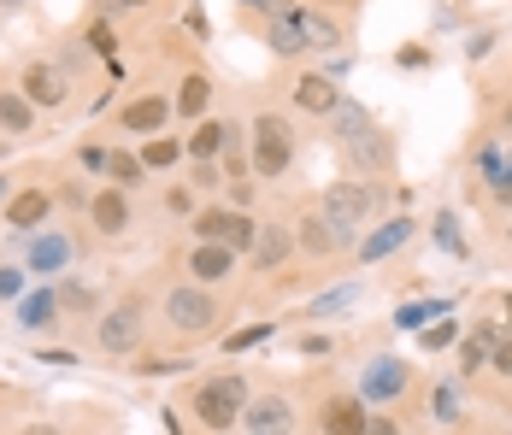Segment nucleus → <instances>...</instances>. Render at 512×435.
<instances>
[{
	"instance_id": "6ab92c4d",
	"label": "nucleus",
	"mask_w": 512,
	"mask_h": 435,
	"mask_svg": "<svg viewBox=\"0 0 512 435\" xmlns=\"http://www.w3.org/2000/svg\"><path fill=\"white\" fill-rule=\"evenodd\" d=\"M271 48L277 53H307V30H301V12H289V6H277V18H271Z\"/></svg>"
},
{
	"instance_id": "9b49d317",
	"label": "nucleus",
	"mask_w": 512,
	"mask_h": 435,
	"mask_svg": "<svg viewBox=\"0 0 512 435\" xmlns=\"http://www.w3.org/2000/svg\"><path fill=\"white\" fill-rule=\"evenodd\" d=\"M48 218H53V194L48 189H24V194L6 200V224H12V230H42Z\"/></svg>"
},
{
	"instance_id": "a19ab883",
	"label": "nucleus",
	"mask_w": 512,
	"mask_h": 435,
	"mask_svg": "<svg viewBox=\"0 0 512 435\" xmlns=\"http://www.w3.org/2000/svg\"><path fill=\"white\" fill-rule=\"evenodd\" d=\"M77 159H83V171H95V177H101V171H106V159H112V153H106V147H95V142H89V147H83V153H77Z\"/></svg>"
},
{
	"instance_id": "1a4fd4ad",
	"label": "nucleus",
	"mask_w": 512,
	"mask_h": 435,
	"mask_svg": "<svg viewBox=\"0 0 512 435\" xmlns=\"http://www.w3.org/2000/svg\"><path fill=\"white\" fill-rule=\"evenodd\" d=\"M289 424H295V406L283 394H265V400L242 406V430H254V435H277V430H289Z\"/></svg>"
},
{
	"instance_id": "864d4df0",
	"label": "nucleus",
	"mask_w": 512,
	"mask_h": 435,
	"mask_svg": "<svg viewBox=\"0 0 512 435\" xmlns=\"http://www.w3.org/2000/svg\"><path fill=\"white\" fill-rule=\"evenodd\" d=\"M0 6H24V0H0Z\"/></svg>"
},
{
	"instance_id": "de8ad7c7",
	"label": "nucleus",
	"mask_w": 512,
	"mask_h": 435,
	"mask_svg": "<svg viewBox=\"0 0 512 435\" xmlns=\"http://www.w3.org/2000/svg\"><path fill=\"white\" fill-rule=\"evenodd\" d=\"M301 353H312V359H318V353H330V336H307V341H301Z\"/></svg>"
},
{
	"instance_id": "79ce46f5",
	"label": "nucleus",
	"mask_w": 512,
	"mask_h": 435,
	"mask_svg": "<svg viewBox=\"0 0 512 435\" xmlns=\"http://www.w3.org/2000/svg\"><path fill=\"white\" fill-rule=\"evenodd\" d=\"M265 336H271V330H265V324H254V330H242V336H230L224 347H230V353H242V347H254V341H265Z\"/></svg>"
},
{
	"instance_id": "ddd939ff",
	"label": "nucleus",
	"mask_w": 512,
	"mask_h": 435,
	"mask_svg": "<svg viewBox=\"0 0 512 435\" xmlns=\"http://www.w3.org/2000/svg\"><path fill=\"white\" fill-rule=\"evenodd\" d=\"M189 271H195V283H224V277L236 271V253L224 242H201L189 253Z\"/></svg>"
},
{
	"instance_id": "473e14b6",
	"label": "nucleus",
	"mask_w": 512,
	"mask_h": 435,
	"mask_svg": "<svg viewBox=\"0 0 512 435\" xmlns=\"http://www.w3.org/2000/svg\"><path fill=\"white\" fill-rule=\"evenodd\" d=\"M218 147H224V124H201V130L189 136V153H195V159H218Z\"/></svg>"
},
{
	"instance_id": "3c124183",
	"label": "nucleus",
	"mask_w": 512,
	"mask_h": 435,
	"mask_svg": "<svg viewBox=\"0 0 512 435\" xmlns=\"http://www.w3.org/2000/svg\"><path fill=\"white\" fill-rule=\"evenodd\" d=\"M324 6H354V0H324Z\"/></svg>"
},
{
	"instance_id": "2eb2a0df",
	"label": "nucleus",
	"mask_w": 512,
	"mask_h": 435,
	"mask_svg": "<svg viewBox=\"0 0 512 435\" xmlns=\"http://www.w3.org/2000/svg\"><path fill=\"white\" fill-rule=\"evenodd\" d=\"M165 118H171V106H165L159 95H136L130 106H124V118H118V124H124V130H136V136H154V130H165Z\"/></svg>"
},
{
	"instance_id": "bb28decb",
	"label": "nucleus",
	"mask_w": 512,
	"mask_h": 435,
	"mask_svg": "<svg viewBox=\"0 0 512 435\" xmlns=\"http://www.w3.org/2000/svg\"><path fill=\"white\" fill-rule=\"evenodd\" d=\"M218 159H224V177H248V153H242V130H236V124H224Z\"/></svg>"
},
{
	"instance_id": "393cba45",
	"label": "nucleus",
	"mask_w": 512,
	"mask_h": 435,
	"mask_svg": "<svg viewBox=\"0 0 512 435\" xmlns=\"http://www.w3.org/2000/svg\"><path fill=\"white\" fill-rule=\"evenodd\" d=\"M183 159V142H171V136H148V147H142V171H171Z\"/></svg>"
},
{
	"instance_id": "5701e85b",
	"label": "nucleus",
	"mask_w": 512,
	"mask_h": 435,
	"mask_svg": "<svg viewBox=\"0 0 512 435\" xmlns=\"http://www.w3.org/2000/svg\"><path fill=\"white\" fill-rule=\"evenodd\" d=\"M206 100H212V83H206L201 71H189V77H183V89H177V112H183V118H201Z\"/></svg>"
},
{
	"instance_id": "603ef678",
	"label": "nucleus",
	"mask_w": 512,
	"mask_h": 435,
	"mask_svg": "<svg viewBox=\"0 0 512 435\" xmlns=\"http://www.w3.org/2000/svg\"><path fill=\"white\" fill-rule=\"evenodd\" d=\"M501 306H507V318H512V294H507V300H501Z\"/></svg>"
},
{
	"instance_id": "2f4dec72",
	"label": "nucleus",
	"mask_w": 512,
	"mask_h": 435,
	"mask_svg": "<svg viewBox=\"0 0 512 435\" xmlns=\"http://www.w3.org/2000/svg\"><path fill=\"white\" fill-rule=\"evenodd\" d=\"M436 312H448V300H424V306L412 300V306L395 312V324H401V330H424V318H436Z\"/></svg>"
},
{
	"instance_id": "412c9836",
	"label": "nucleus",
	"mask_w": 512,
	"mask_h": 435,
	"mask_svg": "<svg viewBox=\"0 0 512 435\" xmlns=\"http://www.w3.org/2000/svg\"><path fill=\"white\" fill-rule=\"evenodd\" d=\"M65 259H71V242L65 236H36L30 242V271H42V277L65 271Z\"/></svg>"
},
{
	"instance_id": "423d86ee",
	"label": "nucleus",
	"mask_w": 512,
	"mask_h": 435,
	"mask_svg": "<svg viewBox=\"0 0 512 435\" xmlns=\"http://www.w3.org/2000/svg\"><path fill=\"white\" fill-rule=\"evenodd\" d=\"M18 89H24V100L30 106H65L71 100V83H65V71L59 65H48V59H36V65H24V77H18Z\"/></svg>"
},
{
	"instance_id": "49530a36",
	"label": "nucleus",
	"mask_w": 512,
	"mask_h": 435,
	"mask_svg": "<svg viewBox=\"0 0 512 435\" xmlns=\"http://www.w3.org/2000/svg\"><path fill=\"white\" fill-rule=\"evenodd\" d=\"M489 48H495V36H465V53H471V59H483Z\"/></svg>"
},
{
	"instance_id": "ea45409f",
	"label": "nucleus",
	"mask_w": 512,
	"mask_h": 435,
	"mask_svg": "<svg viewBox=\"0 0 512 435\" xmlns=\"http://www.w3.org/2000/svg\"><path fill=\"white\" fill-rule=\"evenodd\" d=\"M18 294H24V271H6L0 265V300H18Z\"/></svg>"
},
{
	"instance_id": "4be33fe9",
	"label": "nucleus",
	"mask_w": 512,
	"mask_h": 435,
	"mask_svg": "<svg viewBox=\"0 0 512 435\" xmlns=\"http://www.w3.org/2000/svg\"><path fill=\"white\" fill-rule=\"evenodd\" d=\"M18 324H24V330H48V324H59V294L53 289L30 294V300L18 306Z\"/></svg>"
},
{
	"instance_id": "f03ea898",
	"label": "nucleus",
	"mask_w": 512,
	"mask_h": 435,
	"mask_svg": "<svg viewBox=\"0 0 512 435\" xmlns=\"http://www.w3.org/2000/svg\"><path fill=\"white\" fill-rule=\"evenodd\" d=\"M289 159H295V136H289V124H283L277 112H265V118L254 124V177H283Z\"/></svg>"
},
{
	"instance_id": "72a5a7b5",
	"label": "nucleus",
	"mask_w": 512,
	"mask_h": 435,
	"mask_svg": "<svg viewBox=\"0 0 512 435\" xmlns=\"http://www.w3.org/2000/svg\"><path fill=\"white\" fill-rule=\"evenodd\" d=\"M254 218H248V212H236V224H230V230H224V247H230V253H236V259H242V253H248V247H254Z\"/></svg>"
},
{
	"instance_id": "f704fd0d",
	"label": "nucleus",
	"mask_w": 512,
	"mask_h": 435,
	"mask_svg": "<svg viewBox=\"0 0 512 435\" xmlns=\"http://www.w3.org/2000/svg\"><path fill=\"white\" fill-rule=\"evenodd\" d=\"M483 183H489V194H495L501 206H512V153H501V159H495V171H489Z\"/></svg>"
},
{
	"instance_id": "cd10ccee",
	"label": "nucleus",
	"mask_w": 512,
	"mask_h": 435,
	"mask_svg": "<svg viewBox=\"0 0 512 435\" xmlns=\"http://www.w3.org/2000/svg\"><path fill=\"white\" fill-rule=\"evenodd\" d=\"M430 406H436V418H442L448 430H454V424H465V406H460V388H454V383L436 388V394H430Z\"/></svg>"
},
{
	"instance_id": "a878e982",
	"label": "nucleus",
	"mask_w": 512,
	"mask_h": 435,
	"mask_svg": "<svg viewBox=\"0 0 512 435\" xmlns=\"http://www.w3.org/2000/svg\"><path fill=\"white\" fill-rule=\"evenodd\" d=\"M301 30H307V48H336L342 42V30H336L330 12H301Z\"/></svg>"
},
{
	"instance_id": "5fc2aeb1",
	"label": "nucleus",
	"mask_w": 512,
	"mask_h": 435,
	"mask_svg": "<svg viewBox=\"0 0 512 435\" xmlns=\"http://www.w3.org/2000/svg\"><path fill=\"white\" fill-rule=\"evenodd\" d=\"M248 6H265V0H248Z\"/></svg>"
},
{
	"instance_id": "37998d69",
	"label": "nucleus",
	"mask_w": 512,
	"mask_h": 435,
	"mask_svg": "<svg viewBox=\"0 0 512 435\" xmlns=\"http://www.w3.org/2000/svg\"><path fill=\"white\" fill-rule=\"evenodd\" d=\"M212 183H224L218 165H212V159H195V189H212Z\"/></svg>"
},
{
	"instance_id": "e433bc0d",
	"label": "nucleus",
	"mask_w": 512,
	"mask_h": 435,
	"mask_svg": "<svg viewBox=\"0 0 512 435\" xmlns=\"http://www.w3.org/2000/svg\"><path fill=\"white\" fill-rule=\"evenodd\" d=\"M359 294L354 289H336V294H324V300H312V318H330V312H348Z\"/></svg>"
},
{
	"instance_id": "09e8293b",
	"label": "nucleus",
	"mask_w": 512,
	"mask_h": 435,
	"mask_svg": "<svg viewBox=\"0 0 512 435\" xmlns=\"http://www.w3.org/2000/svg\"><path fill=\"white\" fill-rule=\"evenodd\" d=\"M112 6H154V0H112Z\"/></svg>"
},
{
	"instance_id": "c756f323",
	"label": "nucleus",
	"mask_w": 512,
	"mask_h": 435,
	"mask_svg": "<svg viewBox=\"0 0 512 435\" xmlns=\"http://www.w3.org/2000/svg\"><path fill=\"white\" fill-rule=\"evenodd\" d=\"M436 247L454 253V259H465V236H460V218H454V212H436Z\"/></svg>"
},
{
	"instance_id": "c9c22d12",
	"label": "nucleus",
	"mask_w": 512,
	"mask_h": 435,
	"mask_svg": "<svg viewBox=\"0 0 512 435\" xmlns=\"http://www.w3.org/2000/svg\"><path fill=\"white\" fill-rule=\"evenodd\" d=\"M460 371H465V377L489 371V341H477V336H465V341H460Z\"/></svg>"
},
{
	"instance_id": "b1692460",
	"label": "nucleus",
	"mask_w": 512,
	"mask_h": 435,
	"mask_svg": "<svg viewBox=\"0 0 512 435\" xmlns=\"http://www.w3.org/2000/svg\"><path fill=\"white\" fill-rule=\"evenodd\" d=\"M236 212H242V206H212V212H195V236H201V242H224V230L236 224Z\"/></svg>"
},
{
	"instance_id": "9d476101",
	"label": "nucleus",
	"mask_w": 512,
	"mask_h": 435,
	"mask_svg": "<svg viewBox=\"0 0 512 435\" xmlns=\"http://www.w3.org/2000/svg\"><path fill=\"white\" fill-rule=\"evenodd\" d=\"M412 230H418V218H389L383 230H371V236H359V259L365 265H377V259H389L395 247L412 242Z\"/></svg>"
},
{
	"instance_id": "c03bdc74",
	"label": "nucleus",
	"mask_w": 512,
	"mask_h": 435,
	"mask_svg": "<svg viewBox=\"0 0 512 435\" xmlns=\"http://www.w3.org/2000/svg\"><path fill=\"white\" fill-rule=\"evenodd\" d=\"M395 59H401V65L412 71V65H430V48H418V42H407V48L395 53Z\"/></svg>"
},
{
	"instance_id": "dca6fc26",
	"label": "nucleus",
	"mask_w": 512,
	"mask_h": 435,
	"mask_svg": "<svg viewBox=\"0 0 512 435\" xmlns=\"http://www.w3.org/2000/svg\"><path fill=\"white\" fill-rule=\"evenodd\" d=\"M365 424H371V418H365V406H359V400H324V412H318V430L330 435H365Z\"/></svg>"
},
{
	"instance_id": "8fccbe9b",
	"label": "nucleus",
	"mask_w": 512,
	"mask_h": 435,
	"mask_svg": "<svg viewBox=\"0 0 512 435\" xmlns=\"http://www.w3.org/2000/svg\"><path fill=\"white\" fill-rule=\"evenodd\" d=\"M501 130H512V106H507V112H501Z\"/></svg>"
},
{
	"instance_id": "58836bf2",
	"label": "nucleus",
	"mask_w": 512,
	"mask_h": 435,
	"mask_svg": "<svg viewBox=\"0 0 512 435\" xmlns=\"http://www.w3.org/2000/svg\"><path fill=\"white\" fill-rule=\"evenodd\" d=\"M489 371L512 377V341H495V347H489Z\"/></svg>"
},
{
	"instance_id": "a211bd4d",
	"label": "nucleus",
	"mask_w": 512,
	"mask_h": 435,
	"mask_svg": "<svg viewBox=\"0 0 512 435\" xmlns=\"http://www.w3.org/2000/svg\"><path fill=\"white\" fill-rule=\"evenodd\" d=\"M348 242H354V230H342V224H330L324 212L301 224V247H307V253H318V259H324V253H336V247H348Z\"/></svg>"
},
{
	"instance_id": "4468645a",
	"label": "nucleus",
	"mask_w": 512,
	"mask_h": 435,
	"mask_svg": "<svg viewBox=\"0 0 512 435\" xmlns=\"http://www.w3.org/2000/svg\"><path fill=\"white\" fill-rule=\"evenodd\" d=\"M324 118H330V136H336V147L354 142V136H365V130H377V124H371V112H365L359 100H342V95H336V106H330Z\"/></svg>"
},
{
	"instance_id": "aec40b11",
	"label": "nucleus",
	"mask_w": 512,
	"mask_h": 435,
	"mask_svg": "<svg viewBox=\"0 0 512 435\" xmlns=\"http://www.w3.org/2000/svg\"><path fill=\"white\" fill-rule=\"evenodd\" d=\"M30 124H36V106L24 100V89H6L0 95V130L6 136H30Z\"/></svg>"
},
{
	"instance_id": "39448f33",
	"label": "nucleus",
	"mask_w": 512,
	"mask_h": 435,
	"mask_svg": "<svg viewBox=\"0 0 512 435\" xmlns=\"http://www.w3.org/2000/svg\"><path fill=\"white\" fill-rule=\"evenodd\" d=\"M142 324H148V318H142V306H136V300H124V306H112L101 324H95V341H101L106 353H130V347H142Z\"/></svg>"
},
{
	"instance_id": "6e6d98bb",
	"label": "nucleus",
	"mask_w": 512,
	"mask_h": 435,
	"mask_svg": "<svg viewBox=\"0 0 512 435\" xmlns=\"http://www.w3.org/2000/svg\"><path fill=\"white\" fill-rule=\"evenodd\" d=\"M0 189H6V183H0Z\"/></svg>"
},
{
	"instance_id": "f8f14e48",
	"label": "nucleus",
	"mask_w": 512,
	"mask_h": 435,
	"mask_svg": "<svg viewBox=\"0 0 512 435\" xmlns=\"http://www.w3.org/2000/svg\"><path fill=\"white\" fill-rule=\"evenodd\" d=\"M248 253H254L259 271H277V265L295 253V236H289L283 224H259V230H254V247H248Z\"/></svg>"
},
{
	"instance_id": "7c9ffc66",
	"label": "nucleus",
	"mask_w": 512,
	"mask_h": 435,
	"mask_svg": "<svg viewBox=\"0 0 512 435\" xmlns=\"http://www.w3.org/2000/svg\"><path fill=\"white\" fill-rule=\"evenodd\" d=\"M106 171H112V183H118V189H136V183H142V159H136V153H112V159H106Z\"/></svg>"
},
{
	"instance_id": "6e6552de",
	"label": "nucleus",
	"mask_w": 512,
	"mask_h": 435,
	"mask_svg": "<svg viewBox=\"0 0 512 435\" xmlns=\"http://www.w3.org/2000/svg\"><path fill=\"white\" fill-rule=\"evenodd\" d=\"M412 383V371H407V359H371V371H365V400H401Z\"/></svg>"
},
{
	"instance_id": "20e7f679",
	"label": "nucleus",
	"mask_w": 512,
	"mask_h": 435,
	"mask_svg": "<svg viewBox=\"0 0 512 435\" xmlns=\"http://www.w3.org/2000/svg\"><path fill=\"white\" fill-rule=\"evenodd\" d=\"M371 206H377V194L365 189V183H330L324 189V218L342 224V230H359L371 218Z\"/></svg>"
},
{
	"instance_id": "a18cd8bd",
	"label": "nucleus",
	"mask_w": 512,
	"mask_h": 435,
	"mask_svg": "<svg viewBox=\"0 0 512 435\" xmlns=\"http://www.w3.org/2000/svg\"><path fill=\"white\" fill-rule=\"evenodd\" d=\"M89 48H95V53H112V30H106V24H95V30H89Z\"/></svg>"
},
{
	"instance_id": "c85d7f7f",
	"label": "nucleus",
	"mask_w": 512,
	"mask_h": 435,
	"mask_svg": "<svg viewBox=\"0 0 512 435\" xmlns=\"http://www.w3.org/2000/svg\"><path fill=\"white\" fill-rule=\"evenodd\" d=\"M418 341H424V353H442V347H454V341H460V324L436 312V324H430V330H418Z\"/></svg>"
},
{
	"instance_id": "f3484780",
	"label": "nucleus",
	"mask_w": 512,
	"mask_h": 435,
	"mask_svg": "<svg viewBox=\"0 0 512 435\" xmlns=\"http://www.w3.org/2000/svg\"><path fill=\"white\" fill-rule=\"evenodd\" d=\"M336 95H342V89H336L324 71H307V77L295 83V106H301V112H312V118H324V112L336 106Z\"/></svg>"
},
{
	"instance_id": "0eeeda50",
	"label": "nucleus",
	"mask_w": 512,
	"mask_h": 435,
	"mask_svg": "<svg viewBox=\"0 0 512 435\" xmlns=\"http://www.w3.org/2000/svg\"><path fill=\"white\" fill-rule=\"evenodd\" d=\"M89 218H95V230L101 236H124L130 230V189H95L89 194Z\"/></svg>"
},
{
	"instance_id": "f257e3e1",
	"label": "nucleus",
	"mask_w": 512,
	"mask_h": 435,
	"mask_svg": "<svg viewBox=\"0 0 512 435\" xmlns=\"http://www.w3.org/2000/svg\"><path fill=\"white\" fill-rule=\"evenodd\" d=\"M242 406H248V383L236 371L195 388V418H201L206 430H236L242 424Z\"/></svg>"
},
{
	"instance_id": "7ed1b4c3",
	"label": "nucleus",
	"mask_w": 512,
	"mask_h": 435,
	"mask_svg": "<svg viewBox=\"0 0 512 435\" xmlns=\"http://www.w3.org/2000/svg\"><path fill=\"white\" fill-rule=\"evenodd\" d=\"M212 318H218V300L206 289H171L165 294V324L177 330V336H201V330H212Z\"/></svg>"
},
{
	"instance_id": "4c0bfd02",
	"label": "nucleus",
	"mask_w": 512,
	"mask_h": 435,
	"mask_svg": "<svg viewBox=\"0 0 512 435\" xmlns=\"http://www.w3.org/2000/svg\"><path fill=\"white\" fill-rule=\"evenodd\" d=\"M59 294V306H71V312H89V306H95V294L83 289V283H65V289H53Z\"/></svg>"
}]
</instances>
